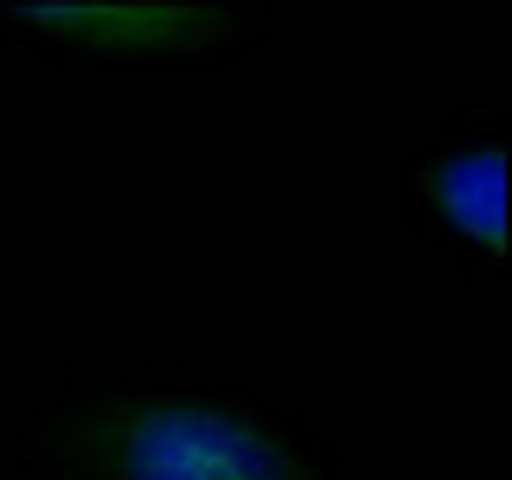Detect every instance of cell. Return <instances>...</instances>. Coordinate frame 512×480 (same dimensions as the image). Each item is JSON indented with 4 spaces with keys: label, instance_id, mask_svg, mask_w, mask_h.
I'll use <instances>...</instances> for the list:
<instances>
[{
    "label": "cell",
    "instance_id": "obj_3",
    "mask_svg": "<svg viewBox=\"0 0 512 480\" xmlns=\"http://www.w3.org/2000/svg\"><path fill=\"white\" fill-rule=\"evenodd\" d=\"M429 199H436V212L455 224L461 237H474V244L500 250V212H506V160L500 148H461L429 167Z\"/></svg>",
    "mask_w": 512,
    "mask_h": 480
},
{
    "label": "cell",
    "instance_id": "obj_2",
    "mask_svg": "<svg viewBox=\"0 0 512 480\" xmlns=\"http://www.w3.org/2000/svg\"><path fill=\"white\" fill-rule=\"evenodd\" d=\"M20 26L64 32L96 52H154V45H180L192 32H212V7H180V0H64V7H20Z\"/></svg>",
    "mask_w": 512,
    "mask_h": 480
},
{
    "label": "cell",
    "instance_id": "obj_1",
    "mask_svg": "<svg viewBox=\"0 0 512 480\" xmlns=\"http://www.w3.org/2000/svg\"><path fill=\"white\" fill-rule=\"evenodd\" d=\"M116 468L122 480H314L288 442L199 397L141 404L116 436Z\"/></svg>",
    "mask_w": 512,
    "mask_h": 480
}]
</instances>
